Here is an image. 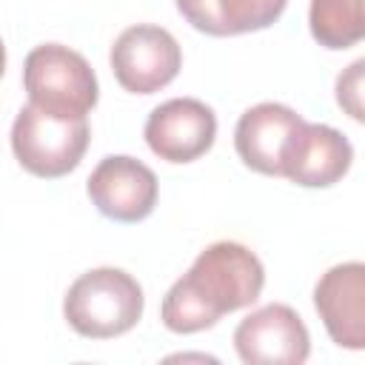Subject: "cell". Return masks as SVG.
Listing matches in <instances>:
<instances>
[{
    "label": "cell",
    "instance_id": "13",
    "mask_svg": "<svg viewBox=\"0 0 365 365\" xmlns=\"http://www.w3.org/2000/svg\"><path fill=\"white\" fill-rule=\"evenodd\" d=\"M285 6L288 0H217V14L228 37V34L268 29L271 23L279 20Z\"/></svg>",
    "mask_w": 365,
    "mask_h": 365
},
{
    "label": "cell",
    "instance_id": "15",
    "mask_svg": "<svg viewBox=\"0 0 365 365\" xmlns=\"http://www.w3.org/2000/svg\"><path fill=\"white\" fill-rule=\"evenodd\" d=\"M177 11L202 34L211 37H225L220 14H217V0H177Z\"/></svg>",
    "mask_w": 365,
    "mask_h": 365
},
{
    "label": "cell",
    "instance_id": "3",
    "mask_svg": "<svg viewBox=\"0 0 365 365\" xmlns=\"http://www.w3.org/2000/svg\"><path fill=\"white\" fill-rule=\"evenodd\" d=\"M23 88L31 106L54 117H86L100 97L88 60L60 43H43L26 54Z\"/></svg>",
    "mask_w": 365,
    "mask_h": 365
},
{
    "label": "cell",
    "instance_id": "5",
    "mask_svg": "<svg viewBox=\"0 0 365 365\" xmlns=\"http://www.w3.org/2000/svg\"><path fill=\"white\" fill-rule=\"evenodd\" d=\"M114 80L131 94H154L165 88L182 66V51L174 34L163 26H128L111 46Z\"/></svg>",
    "mask_w": 365,
    "mask_h": 365
},
{
    "label": "cell",
    "instance_id": "8",
    "mask_svg": "<svg viewBox=\"0 0 365 365\" xmlns=\"http://www.w3.org/2000/svg\"><path fill=\"white\" fill-rule=\"evenodd\" d=\"M145 143L165 163L200 160L217 137V117L211 106L194 97H174L160 103L145 120Z\"/></svg>",
    "mask_w": 365,
    "mask_h": 365
},
{
    "label": "cell",
    "instance_id": "7",
    "mask_svg": "<svg viewBox=\"0 0 365 365\" xmlns=\"http://www.w3.org/2000/svg\"><path fill=\"white\" fill-rule=\"evenodd\" d=\"M86 191L103 217L114 222H140L154 211L160 185L145 163L128 154H111L94 165Z\"/></svg>",
    "mask_w": 365,
    "mask_h": 365
},
{
    "label": "cell",
    "instance_id": "1",
    "mask_svg": "<svg viewBox=\"0 0 365 365\" xmlns=\"http://www.w3.org/2000/svg\"><path fill=\"white\" fill-rule=\"evenodd\" d=\"M265 268L259 257L234 240L211 242L197 254L163 297V325L174 334H197L220 322L222 314L240 311L259 299Z\"/></svg>",
    "mask_w": 365,
    "mask_h": 365
},
{
    "label": "cell",
    "instance_id": "14",
    "mask_svg": "<svg viewBox=\"0 0 365 365\" xmlns=\"http://www.w3.org/2000/svg\"><path fill=\"white\" fill-rule=\"evenodd\" d=\"M362 71H365V60H354L336 77V103L356 123L362 120Z\"/></svg>",
    "mask_w": 365,
    "mask_h": 365
},
{
    "label": "cell",
    "instance_id": "2",
    "mask_svg": "<svg viewBox=\"0 0 365 365\" xmlns=\"http://www.w3.org/2000/svg\"><path fill=\"white\" fill-rule=\"evenodd\" d=\"M143 288L123 268H91L80 274L63 299L66 322L88 339H111L131 331L143 317Z\"/></svg>",
    "mask_w": 365,
    "mask_h": 365
},
{
    "label": "cell",
    "instance_id": "6",
    "mask_svg": "<svg viewBox=\"0 0 365 365\" xmlns=\"http://www.w3.org/2000/svg\"><path fill=\"white\" fill-rule=\"evenodd\" d=\"M234 348L245 365H302L311 354V336L291 305L271 302L240 319Z\"/></svg>",
    "mask_w": 365,
    "mask_h": 365
},
{
    "label": "cell",
    "instance_id": "11",
    "mask_svg": "<svg viewBox=\"0 0 365 365\" xmlns=\"http://www.w3.org/2000/svg\"><path fill=\"white\" fill-rule=\"evenodd\" d=\"M351 163L354 148L342 131L325 123H302L282 163V177L302 188H328L348 174Z\"/></svg>",
    "mask_w": 365,
    "mask_h": 365
},
{
    "label": "cell",
    "instance_id": "12",
    "mask_svg": "<svg viewBox=\"0 0 365 365\" xmlns=\"http://www.w3.org/2000/svg\"><path fill=\"white\" fill-rule=\"evenodd\" d=\"M308 26L319 46L351 48L365 37V0H311Z\"/></svg>",
    "mask_w": 365,
    "mask_h": 365
},
{
    "label": "cell",
    "instance_id": "9",
    "mask_svg": "<svg viewBox=\"0 0 365 365\" xmlns=\"http://www.w3.org/2000/svg\"><path fill=\"white\" fill-rule=\"evenodd\" d=\"M314 308L328 336L348 351L365 348V265L339 262L314 288Z\"/></svg>",
    "mask_w": 365,
    "mask_h": 365
},
{
    "label": "cell",
    "instance_id": "16",
    "mask_svg": "<svg viewBox=\"0 0 365 365\" xmlns=\"http://www.w3.org/2000/svg\"><path fill=\"white\" fill-rule=\"evenodd\" d=\"M3 68H6V46L0 40V77H3Z\"/></svg>",
    "mask_w": 365,
    "mask_h": 365
},
{
    "label": "cell",
    "instance_id": "4",
    "mask_svg": "<svg viewBox=\"0 0 365 365\" xmlns=\"http://www.w3.org/2000/svg\"><path fill=\"white\" fill-rule=\"evenodd\" d=\"M91 131L86 117H54L37 106H23L11 125V151L17 163L43 180L74 171L88 148Z\"/></svg>",
    "mask_w": 365,
    "mask_h": 365
},
{
    "label": "cell",
    "instance_id": "10",
    "mask_svg": "<svg viewBox=\"0 0 365 365\" xmlns=\"http://www.w3.org/2000/svg\"><path fill=\"white\" fill-rule=\"evenodd\" d=\"M302 123L305 120L282 103H257L237 120L234 148L248 168L282 177V163Z\"/></svg>",
    "mask_w": 365,
    "mask_h": 365
}]
</instances>
